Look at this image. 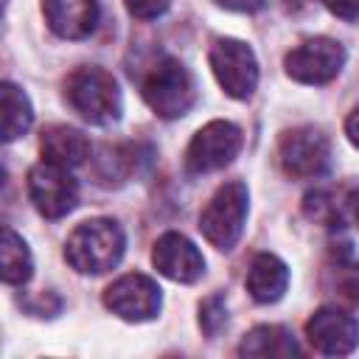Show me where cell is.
I'll return each instance as SVG.
<instances>
[{
	"label": "cell",
	"mask_w": 359,
	"mask_h": 359,
	"mask_svg": "<svg viewBox=\"0 0 359 359\" xmlns=\"http://www.w3.org/2000/svg\"><path fill=\"white\" fill-rule=\"evenodd\" d=\"M123 3H126V8H129L132 17H137V20H154V17H160L168 8L171 0H123Z\"/></svg>",
	"instance_id": "44dd1931"
},
{
	"label": "cell",
	"mask_w": 359,
	"mask_h": 359,
	"mask_svg": "<svg viewBox=\"0 0 359 359\" xmlns=\"http://www.w3.org/2000/svg\"><path fill=\"white\" fill-rule=\"evenodd\" d=\"M42 14L62 39H84L98 25V0H42Z\"/></svg>",
	"instance_id": "4fadbf2b"
},
{
	"label": "cell",
	"mask_w": 359,
	"mask_h": 359,
	"mask_svg": "<svg viewBox=\"0 0 359 359\" xmlns=\"http://www.w3.org/2000/svg\"><path fill=\"white\" fill-rule=\"evenodd\" d=\"M238 353L241 356H292V353H300V348L286 328L258 325L241 339Z\"/></svg>",
	"instance_id": "2e32d148"
},
{
	"label": "cell",
	"mask_w": 359,
	"mask_h": 359,
	"mask_svg": "<svg viewBox=\"0 0 359 359\" xmlns=\"http://www.w3.org/2000/svg\"><path fill=\"white\" fill-rule=\"evenodd\" d=\"M210 67L227 95L233 98L252 95L258 84V62L250 45L238 39H216L210 48Z\"/></svg>",
	"instance_id": "52a82bcc"
},
{
	"label": "cell",
	"mask_w": 359,
	"mask_h": 359,
	"mask_svg": "<svg viewBox=\"0 0 359 359\" xmlns=\"http://www.w3.org/2000/svg\"><path fill=\"white\" fill-rule=\"evenodd\" d=\"M104 306L129 323L151 320L160 311V286L149 275L129 272L104 292Z\"/></svg>",
	"instance_id": "30bf717a"
},
{
	"label": "cell",
	"mask_w": 359,
	"mask_h": 359,
	"mask_svg": "<svg viewBox=\"0 0 359 359\" xmlns=\"http://www.w3.org/2000/svg\"><path fill=\"white\" fill-rule=\"evenodd\" d=\"M3 280L6 283H25L34 272V261H31V250L28 244L11 230V227H3Z\"/></svg>",
	"instance_id": "ac0fdd59"
},
{
	"label": "cell",
	"mask_w": 359,
	"mask_h": 359,
	"mask_svg": "<svg viewBox=\"0 0 359 359\" xmlns=\"http://www.w3.org/2000/svg\"><path fill=\"white\" fill-rule=\"evenodd\" d=\"M39 151H42L45 163H53L62 168H76L90 157V140L79 129H73L67 123H56L42 132Z\"/></svg>",
	"instance_id": "5bb4252c"
},
{
	"label": "cell",
	"mask_w": 359,
	"mask_h": 359,
	"mask_svg": "<svg viewBox=\"0 0 359 359\" xmlns=\"http://www.w3.org/2000/svg\"><path fill=\"white\" fill-rule=\"evenodd\" d=\"M151 264L160 275H165L168 280H177V283H194L205 269L202 252L182 233L160 236L151 250Z\"/></svg>",
	"instance_id": "7c38bea8"
},
{
	"label": "cell",
	"mask_w": 359,
	"mask_h": 359,
	"mask_svg": "<svg viewBox=\"0 0 359 359\" xmlns=\"http://www.w3.org/2000/svg\"><path fill=\"white\" fill-rule=\"evenodd\" d=\"M306 337L311 348L325 356H348L359 345V323L348 311L328 306L311 314L306 323Z\"/></svg>",
	"instance_id": "8fae6325"
},
{
	"label": "cell",
	"mask_w": 359,
	"mask_h": 359,
	"mask_svg": "<svg viewBox=\"0 0 359 359\" xmlns=\"http://www.w3.org/2000/svg\"><path fill=\"white\" fill-rule=\"evenodd\" d=\"M238 149H241V132H238V126H233L230 121H210L188 143L185 165L194 174L219 171L227 163H233V157L238 154Z\"/></svg>",
	"instance_id": "ba28073f"
},
{
	"label": "cell",
	"mask_w": 359,
	"mask_h": 359,
	"mask_svg": "<svg viewBox=\"0 0 359 359\" xmlns=\"http://www.w3.org/2000/svg\"><path fill=\"white\" fill-rule=\"evenodd\" d=\"M28 196L45 219H62L76 208L79 185L67 174V168L42 160L28 171Z\"/></svg>",
	"instance_id": "9c48e42d"
},
{
	"label": "cell",
	"mask_w": 359,
	"mask_h": 359,
	"mask_svg": "<svg viewBox=\"0 0 359 359\" xmlns=\"http://www.w3.org/2000/svg\"><path fill=\"white\" fill-rule=\"evenodd\" d=\"M65 98L84 121L107 126L121 118V90L112 73L98 65L76 67L65 81Z\"/></svg>",
	"instance_id": "7a4b0ae2"
},
{
	"label": "cell",
	"mask_w": 359,
	"mask_h": 359,
	"mask_svg": "<svg viewBox=\"0 0 359 359\" xmlns=\"http://www.w3.org/2000/svg\"><path fill=\"white\" fill-rule=\"evenodd\" d=\"M123 244V230L112 219H90L70 233L65 258L81 275H104L118 266Z\"/></svg>",
	"instance_id": "6da1fadb"
},
{
	"label": "cell",
	"mask_w": 359,
	"mask_h": 359,
	"mask_svg": "<svg viewBox=\"0 0 359 359\" xmlns=\"http://www.w3.org/2000/svg\"><path fill=\"white\" fill-rule=\"evenodd\" d=\"M140 93L146 98V104L151 107L154 115L160 118H180L191 109L196 90H194V79L191 73L171 56L157 59L143 81H140Z\"/></svg>",
	"instance_id": "3957f363"
},
{
	"label": "cell",
	"mask_w": 359,
	"mask_h": 359,
	"mask_svg": "<svg viewBox=\"0 0 359 359\" xmlns=\"http://www.w3.org/2000/svg\"><path fill=\"white\" fill-rule=\"evenodd\" d=\"M216 3L230 8V11H258L266 0H216Z\"/></svg>",
	"instance_id": "603a6c76"
},
{
	"label": "cell",
	"mask_w": 359,
	"mask_h": 359,
	"mask_svg": "<svg viewBox=\"0 0 359 359\" xmlns=\"http://www.w3.org/2000/svg\"><path fill=\"white\" fill-rule=\"evenodd\" d=\"M199 323H202V328H205L208 334H216V331L224 325V303H222L219 294H213V297H208V300L202 303Z\"/></svg>",
	"instance_id": "ffe728a7"
},
{
	"label": "cell",
	"mask_w": 359,
	"mask_h": 359,
	"mask_svg": "<svg viewBox=\"0 0 359 359\" xmlns=\"http://www.w3.org/2000/svg\"><path fill=\"white\" fill-rule=\"evenodd\" d=\"M345 132H348V140L359 149V107L348 115V121H345Z\"/></svg>",
	"instance_id": "cb8c5ba5"
},
{
	"label": "cell",
	"mask_w": 359,
	"mask_h": 359,
	"mask_svg": "<svg viewBox=\"0 0 359 359\" xmlns=\"http://www.w3.org/2000/svg\"><path fill=\"white\" fill-rule=\"evenodd\" d=\"M283 65H286V73L294 81H303V84H325V81H331L342 70V65H345V48L337 39L314 36V39H306L297 48H292L286 53Z\"/></svg>",
	"instance_id": "8992f818"
},
{
	"label": "cell",
	"mask_w": 359,
	"mask_h": 359,
	"mask_svg": "<svg viewBox=\"0 0 359 359\" xmlns=\"http://www.w3.org/2000/svg\"><path fill=\"white\" fill-rule=\"evenodd\" d=\"M328 275L334 278L331 283H325L328 294H334L339 303L356 306L359 303V269L345 261H337V266H331Z\"/></svg>",
	"instance_id": "d6986e66"
},
{
	"label": "cell",
	"mask_w": 359,
	"mask_h": 359,
	"mask_svg": "<svg viewBox=\"0 0 359 359\" xmlns=\"http://www.w3.org/2000/svg\"><path fill=\"white\" fill-rule=\"evenodd\" d=\"M244 283H247V292L255 303H275V300L283 297V292L289 286V269L278 255L258 252L250 261Z\"/></svg>",
	"instance_id": "9a60e30c"
},
{
	"label": "cell",
	"mask_w": 359,
	"mask_h": 359,
	"mask_svg": "<svg viewBox=\"0 0 359 359\" xmlns=\"http://www.w3.org/2000/svg\"><path fill=\"white\" fill-rule=\"evenodd\" d=\"M278 160L286 177L314 180V177H323L331 165V143L320 129L297 126L280 137Z\"/></svg>",
	"instance_id": "5b68a950"
},
{
	"label": "cell",
	"mask_w": 359,
	"mask_h": 359,
	"mask_svg": "<svg viewBox=\"0 0 359 359\" xmlns=\"http://www.w3.org/2000/svg\"><path fill=\"white\" fill-rule=\"evenodd\" d=\"M0 95H3V140H17L20 135L28 132V126H31V121H34L31 101H28V95H25L17 84H11V81H3Z\"/></svg>",
	"instance_id": "e0dca14e"
},
{
	"label": "cell",
	"mask_w": 359,
	"mask_h": 359,
	"mask_svg": "<svg viewBox=\"0 0 359 359\" xmlns=\"http://www.w3.org/2000/svg\"><path fill=\"white\" fill-rule=\"evenodd\" d=\"M247 219V185L244 182H227L222 185L210 202L205 205L199 216V230L208 244L216 250H233L236 241L241 238Z\"/></svg>",
	"instance_id": "277c9868"
},
{
	"label": "cell",
	"mask_w": 359,
	"mask_h": 359,
	"mask_svg": "<svg viewBox=\"0 0 359 359\" xmlns=\"http://www.w3.org/2000/svg\"><path fill=\"white\" fill-rule=\"evenodd\" d=\"M325 8L342 20H356L359 17V0H323Z\"/></svg>",
	"instance_id": "7402d4cb"
}]
</instances>
